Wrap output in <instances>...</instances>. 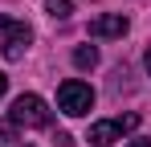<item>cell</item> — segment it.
Returning a JSON list of instances; mask_svg holds the SVG:
<instances>
[{"label": "cell", "mask_w": 151, "mask_h": 147, "mask_svg": "<svg viewBox=\"0 0 151 147\" xmlns=\"http://www.w3.org/2000/svg\"><path fill=\"white\" fill-rule=\"evenodd\" d=\"M57 106H61V115H70V119H82V115H90L94 110V90L86 86V82H61L57 86Z\"/></svg>", "instance_id": "cell-1"}, {"label": "cell", "mask_w": 151, "mask_h": 147, "mask_svg": "<svg viewBox=\"0 0 151 147\" xmlns=\"http://www.w3.org/2000/svg\"><path fill=\"white\" fill-rule=\"evenodd\" d=\"M29 41H33V29L25 21H12V17H0V53L8 61H21L25 57Z\"/></svg>", "instance_id": "cell-2"}, {"label": "cell", "mask_w": 151, "mask_h": 147, "mask_svg": "<svg viewBox=\"0 0 151 147\" xmlns=\"http://www.w3.org/2000/svg\"><path fill=\"white\" fill-rule=\"evenodd\" d=\"M53 110L45 106L41 94H21L12 102V127H49Z\"/></svg>", "instance_id": "cell-3"}, {"label": "cell", "mask_w": 151, "mask_h": 147, "mask_svg": "<svg viewBox=\"0 0 151 147\" xmlns=\"http://www.w3.org/2000/svg\"><path fill=\"white\" fill-rule=\"evenodd\" d=\"M139 127V115L131 110V115H123V119H102L90 127V147H114L119 143V135H127V131H135Z\"/></svg>", "instance_id": "cell-4"}, {"label": "cell", "mask_w": 151, "mask_h": 147, "mask_svg": "<svg viewBox=\"0 0 151 147\" xmlns=\"http://www.w3.org/2000/svg\"><path fill=\"white\" fill-rule=\"evenodd\" d=\"M131 21H127L123 12H110V17H98V21H90V37H123Z\"/></svg>", "instance_id": "cell-5"}, {"label": "cell", "mask_w": 151, "mask_h": 147, "mask_svg": "<svg viewBox=\"0 0 151 147\" xmlns=\"http://www.w3.org/2000/svg\"><path fill=\"white\" fill-rule=\"evenodd\" d=\"M74 66L78 70H94V66H98V49L94 45H78L74 49Z\"/></svg>", "instance_id": "cell-6"}, {"label": "cell", "mask_w": 151, "mask_h": 147, "mask_svg": "<svg viewBox=\"0 0 151 147\" xmlns=\"http://www.w3.org/2000/svg\"><path fill=\"white\" fill-rule=\"evenodd\" d=\"M45 12H49L53 21H70V12H74V0H45Z\"/></svg>", "instance_id": "cell-7"}, {"label": "cell", "mask_w": 151, "mask_h": 147, "mask_svg": "<svg viewBox=\"0 0 151 147\" xmlns=\"http://www.w3.org/2000/svg\"><path fill=\"white\" fill-rule=\"evenodd\" d=\"M127 147H151V139H135V143H127Z\"/></svg>", "instance_id": "cell-8"}, {"label": "cell", "mask_w": 151, "mask_h": 147, "mask_svg": "<svg viewBox=\"0 0 151 147\" xmlns=\"http://www.w3.org/2000/svg\"><path fill=\"white\" fill-rule=\"evenodd\" d=\"M4 90H8V78H4V74H0V98H4Z\"/></svg>", "instance_id": "cell-9"}, {"label": "cell", "mask_w": 151, "mask_h": 147, "mask_svg": "<svg viewBox=\"0 0 151 147\" xmlns=\"http://www.w3.org/2000/svg\"><path fill=\"white\" fill-rule=\"evenodd\" d=\"M143 66H147V74H151V49H147V57H143Z\"/></svg>", "instance_id": "cell-10"}, {"label": "cell", "mask_w": 151, "mask_h": 147, "mask_svg": "<svg viewBox=\"0 0 151 147\" xmlns=\"http://www.w3.org/2000/svg\"><path fill=\"white\" fill-rule=\"evenodd\" d=\"M25 147H29V143H25Z\"/></svg>", "instance_id": "cell-11"}]
</instances>
